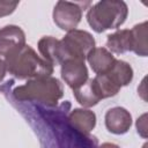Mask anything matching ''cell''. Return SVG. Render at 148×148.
<instances>
[{
	"mask_svg": "<svg viewBox=\"0 0 148 148\" xmlns=\"http://www.w3.org/2000/svg\"><path fill=\"white\" fill-rule=\"evenodd\" d=\"M104 74H106L110 80L119 88L127 86L133 80V68L128 62L124 60L116 59L111 68Z\"/></svg>",
	"mask_w": 148,
	"mask_h": 148,
	"instance_id": "cell-12",
	"label": "cell"
},
{
	"mask_svg": "<svg viewBox=\"0 0 148 148\" xmlns=\"http://www.w3.org/2000/svg\"><path fill=\"white\" fill-rule=\"evenodd\" d=\"M17 6L18 1H0V17L10 15Z\"/></svg>",
	"mask_w": 148,
	"mask_h": 148,
	"instance_id": "cell-17",
	"label": "cell"
},
{
	"mask_svg": "<svg viewBox=\"0 0 148 148\" xmlns=\"http://www.w3.org/2000/svg\"><path fill=\"white\" fill-rule=\"evenodd\" d=\"M25 45V34L17 25H6L0 29V56L3 58L10 52Z\"/></svg>",
	"mask_w": 148,
	"mask_h": 148,
	"instance_id": "cell-7",
	"label": "cell"
},
{
	"mask_svg": "<svg viewBox=\"0 0 148 148\" xmlns=\"http://www.w3.org/2000/svg\"><path fill=\"white\" fill-rule=\"evenodd\" d=\"M7 73V68H6V64H5V60L1 58L0 56V82L3 80L5 75Z\"/></svg>",
	"mask_w": 148,
	"mask_h": 148,
	"instance_id": "cell-19",
	"label": "cell"
},
{
	"mask_svg": "<svg viewBox=\"0 0 148 148\" xmlns=\"http://www.w3.org/2000/svg\"><path fill=\"white\" fill-rule=\"evenodd\" d=\"M82 3L58 1L53 8V22L64 31H72L76 29L82 18Z\"/></svg>",
	"mask_w": 148,
	"mask_h": 148,
	"instance_id": "cell-5",
	"label": "cell"
},
{
	"mask_svg": "<svg viewBox=\"0 0 148 148\" xmlns=\"http://www.w3.org/2000/svg\"><path fill=\"white\" fill-rule=\"evenodd\" d=\"M3 60L7 72L18 80L46 77L53 73V66L27 44L7 54Z\"/></svg>",
	"mask_w": 148,
	"mask_h": 148,
	"instance_id": "cell-1",
	"label": "cell"
},
{
	"mask_svg": "<svg viewBox=\"0 0 148 148\" xmlns=\"http://www.w3.org/2000/svg\"><path fill=\"white\" fill-rule=\"evenodd\" d=\"M13 96L17 101L38 102L46 106H57L59 99L64 96V87L53 76L32 79L16 87L13 90Z\"/></svg>",
	"mask_w": 148,
	"mask_h": 148,
	"instance_id": "cell-2",
	"label": "cell"
},
{
	"mask_svg": "<svg viewBox=\"0 0 148 148\" xmlns=\"http://www.w3.org/2000/svg\"><path fill=\"white\" fill-rule=\"evenodd\" d=\"M91 80L102 99L116 96L120 90V88L114 84L106 74H96V76Z\"/></svg>",
	"mask_w": 148,
	"mask_h": 148,
	"instance_id": "cell-16",
	"label": "cell"
},
{
	"mask_svg": "<svg viewBox=\"0 0 148 148\" xmlns=\"http://www.w3.org/2000/svg\"><path fill=\"white\" fill-rule=\"evenodd\" d=\"M86 60H88L91 69L96 74H104L111 68L116 58L105 47H95Z\"/></svg>",
	"mask_w": 148,
	"mask_h": 148,
	"instance_id": "cell-11",
	"label": "cell"
},
{
	"mask_svg": "<svg viewBox=\"0 0 148 148\" xmlns=\"http://www.w3.org/2000/svg\"><path fill=\"white\" fill-rule=\"evenodd\" d=\"M75 99L84 108H91L96 105L102 98L99 97L91 79H88L82 86L74 89Z\"/></svg>",
	"mask_w": 148,
	"mask_h": 148,
	"instance_id": "cell-14",
	"label": "cell"
},
{
	"mask_svg": "<svg viewBox=\"0 0 148 148\" xmlns=\"http://www.w3.org/2000/svg\"><path fill=\"white\" fill-rule=\"evenodd\" d=\"M131 31V51L140 57H147V21L135 24Z\"/></svg>",
	"mask_w": 148,
	"mask_h": 148,
	"instance_id": "cell-15",
	"label": "cell"
},
{
	"mask_svg": "<svg viewBox=\"0 0 148 148\" xmlns=\"http://www.w3.org/2000/svg\"><path fill=\"white\" fill-rule=\"evenodd\" d=\"M146 117L147 114H142L140 118H138L136 120V128H138V133L142 136V138H147V121H146Z\"/></svg>",
	"mask_w": 148,
	"mask_h": 148,
	"instance_id": "cell-18",
	"label": "cell"
},
{
	"mask_svg": "<svg viewBox=\"0 0 148 148\" xmlns=\"http://www.w3.org/2000/svg\"><path fill=\"white\" fill-rule=\"evenodd\" d=\"M128 7L124 1L103 0L92 5L87 13V21L94 31L101 34L105 30L119 28L127 18Z\"/></svg>",
	"mask_w": 148,
	"mask_h": 148,
	"instance_id": "cell-3",
	"label": "cell"
},
{
	"mask_svg": "<svg viewBox=\"0 0 148 148\" xmlns=\"http://www.w3.org/2000/svg\"><path fill=\"white\" fill-rule=\"evenodd\" d=\"M105 126L110 133L117 135L125 134L132 126V116L125 108H111L105 113Z\"/></svg>",
	"mask_w": 148,
	"mask_h": 148,
	"instance_id": "cell-8",
	"label": "cell"
},
{
	"mask_svg": "<svg viewBox=\"0 0 148 148\" xmlns=\"http://www.w3.org/2000/svg\"><path fill=\"white\" fill-rule=\"evenodd\" d=\"M38 51L43 59L50 62L52 66L61 65V49L60 40L52 36H44L38 40Z\"/></svg>",
	"mask_w": 148,
	"mask_h": 148,
	"instance_id": "cell-10",
	"label": "cell"
},
{
	"mask_svg": "<svg viewBox=\"0 0 148 148\" xmlns=\"http://www.w3.org/2000/svg\"><path fill=\"white\" fill-rule=\"evenodd\" d=\"M108 51L111 53H125L131 51L132 43H131V31L130 29H121L117 30L113 34L109 35L106 38V47Z\"/></svg>",
	"mask_w": 148,
	"mask_h": 148,
	"instance_id": "cell-13",
	"label": "cell"
},
{
	"mask_svg": "<svg viewBox=\"0 0 148 148\" xmlns=\"http://www.w3.org/2000/svg\"><path fill=\"white\" fill-rule=\"evenodd\" d=\"M67 124L79 133L88 135L96 125V114L88 109H74L67 117Z\"/></svg>",
	"mask_w": 148,
	"mask_h": 148,
	"instance_id": "cell-9",
	"label": "cell"
},
{
	"mask_svg": "<svg viewBox=\"0 0 148 148\" xmlns=\"http://www.w3.org/2000/svg\"><path fill=\"white\" fill-rule=\"evenodd\" d=\"M97 148H120V147L116 143H112V142H104V143L99 145Z\"/></svg>",
	"mask_w": 148,
	"mask_h": 148,
	"instance_id": "cell-20",
	"label": "cell"
},
{
	"mask_svg": "<svg viewBox=\"0 0 148 148\" xmlns=\"http://www.w3.org/2000/svg\"><path fill=\"white\" fill-rule=\"evenodd\" d=\"M95 47V39L90 32L80 29L68 31L60 40L62 62L69 59L86 61L88 54Z\"/></svg>",
	"mask_w": 148,
	"mask_h": 148,
	"instance_id": "cell-4",
	"label": "cell"
},
{
	"mask_svg": "<svg viewBox=\"0 0 148 148\" xmlns=\"http://www.w3.org/2000/svg\"><path fill=\"white\" fill-rule=\"evenodd\" d=\"M61 77L73 90L82 86L88 77V69L84 61L69 59L61 64Z\"/></svg>",
	"mask_w": 148,
	"mask_h": 148,
	"instance_id": "cell-6",
	"label": "cell"
}]
</instances>
